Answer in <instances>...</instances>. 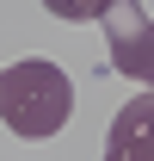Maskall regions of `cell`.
Returning <instances> with one entry per match:
<instances>
[{
  "instance_id": "cell-1",
  "label": "cell",
  "mask_w": 154,
  "mask_h": 161,
  "mask_svg": "<svg viewBox=\"0 0 154 161\" xmlns=\"http://www.w3.org/2000/svg\"><path fill=\"white\" fill-rule=\"evenodd\" d=\"M68 118H74V80L62 75L56 62L25 56L13 68H0V124L13 136L43 142V136H56Z\"/></svg>"
},
{
  "instance_id": "cell-2",
  "label": "cell",
  "mask_w": 154,
  "mask_h": 161,
  "mask_svg": "<svg viewBox=\"0 0 154 161\" xmlns=\"http://www.w3.org/2000/svg\"><path fill=\"white\" fill-rule=\"evenodd\" d=\"M105 56H111V75H130L154 93V25L142 13V0H117L111 19H105Z\"/></svg>"
},
{
  "instance_id": "cell-3",
  "label": "cell",
  "mask_w": 154,
  "mask_h": 161,
  "mask_svg": "<svg viewBox=\"0 0 154 161\" xmlns=\"http://www.w3.org/2000/svg\"><path fill=\"white\" fill-rule=\"evenodd\" d=\"M99 161H154V93L142 87L136 99L117 105L111 136H105V155Z\"/></svg>"
},
{
  "instance_id": "cell-4",
  "label": "cell",
  "mask_w": 154,
  "mask_h": 161,
  "mask_svg": "<svg viewBox=\"0 0 154 161\" xmlns=\"http://www.w3.org/2000/svg\"><path fill=\"white\" fill-rule=\"evenodd\" d=\"M111 6L117 0H43V13H56L62 25H99L111 19Z\"/></svg>"
}]
</instances>
